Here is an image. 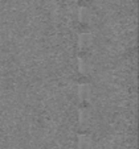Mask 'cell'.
Returning <instances> with one entry per match:
<instances>
[{
    "label": "cell",
    "instance_id": "5",
    "mask_svg": "<svg viewBox=\"0 0 139 149\" xmlns=\"http://www.w3.org/2000/svg\"><path fill=\"white\" fill-rule=\"evenodd\" d=\"M88 116H89V112L86 110L79 111V121H81V123H84V121L88 120Z\"/></svg>",
    "mask_w": 139,
    "mask_h": 149
},
{
    "label": "cell",
    "instance_id": "3",
    "mask_svg": "<svg viewBox=\"0 0 139 149\" xmlns=\"http://www.w3.org/2000/svg\"><path fill=\"white\" fill-rule=\"evenodd\" d=\"M77 94H78V98L81 100H85L89 95V87L88 84H79L78 86V90H77Z\"/></svg>",
    "mask_w": 139,
    "mask_h": 149
},
{
    "label": "cell",
    "instance_id": "1",
    "mask_svg": "<svg viewBox=\"0 0 139 149\" xmlns=\"http://www.w3.org/2000/svg\"><path fill=\"white\" fill-rule=\"evenodd\" d=\"M78 44L81 48H88L91 44V36L89 33H82L78 37Z\"/></svg>",
    "mask_w": 139,
    "mask_h": 149
},
{
    "label": "cell",
    "instance_id": "6",
    "mask_svg": "<svg viewBox=\"0 0 139 149\" xmlns=\"http://www.w3.org/2000/svg\"><path fill=\"white\" fill-rule=\"evenodd\" d=\"M79 71L82 74H86V71H88V65L84 59H79Z\"/></svg>",
    "mask_w": 139,
    "mask_h": 149
},
{
    "label": "cell",
    "instance_id": "2",
    "mask_svg": "<svg viewBox=\"0 0 139 149\" xmlns=\"http://www.w3.org/2000/svg\"><path fill=\"white\" fill-rule=\"evenodd\" d=\"M90 19V11L86 7H81L78 11V20L81 23H88Z\"/></svg>",
    "mask_w": 139,
    "mask_h": 149
},
{
    "label": "cell",
    "instance_id": "4",
    "mask_svg": "<svg viewBox=\"0 0 139 149\" xmlns=\"http://www.w3.org/2000/svg\"><path fill=\"white\" fill-rule=\"evenodd\" d=\"M90 144H91V140H90V137H89L88 135H81V136H79V139H78L79 148L88 149L89 146H90Z\"/></svg>",
    "mask_w": 139,
    "mask_h": 149
}]
</instances>
